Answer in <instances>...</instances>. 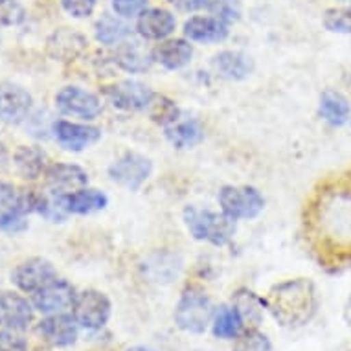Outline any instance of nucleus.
<instances>
[{
	"mask_svg": "<svg viewBox=\"0 0 351 351\" xmlns=\"http://www.w3.org/2000/svg\"><path fill=\"white\" fill-rule=\"evenodd\" d=\"M307 228L324 259L351 263V169L320 186L309 206Z\"/></svg>",
	"mask_w": 351,
	"mask_h": 351,
	"instance_id": "1",
	"label": "nucleus"
},
{
	"mask_svg": "<svg viewBox=\"0 0 351 351\" xmlns=\"http://www.w3.org/2000/svg\"><path fill=\"white\" fill-rule=\"evenodd\" d=\"M265 305L283 328H300L317 313V289L307 278H294L276 283L267 294Z\"/></svg>",
	"mask_w": 351,
	"mask_h": 351,
	"instance_id": "2",
	"label": "nucleus"
},
{
	"mask_svg": "<svg viewBox=\"0 0 351 351\" xmlns=\"http://www.w3.org/2000/svg\"><path fill=\"white\" fill-rule=\"evenodd\" d=\"M184 225L197 241L212 243L215 247H225L236 236V221L226 213L213 212L208 208L186 206Z\"/></svg>",
	"mask_w": 351,
	"mask_h": 351,
	"instance_id": "3",
	"label": "nucleus"
},
{
	"mask_svg": "<svg viewBox=\"0 0 351 351\" xmlns=\"http://www.w3.org/2000/svg\"><path fill=\"white\" fill-rule=\"evenodd\" d=\"M213 315V304L210 296H208L201 287H186L180 294L177 307H175V324L179 326L182 331L191 335H201L212 326Z\"/></svg>",
	"mask_w": 351,
	"mask_h": 351,
	"instance_id": "4",
	"label": "nucleus"
},
{
	"mask_svg": "<svg viewBox=\"0 0 351 351\" xmlns=\"http://www.w3.org/2000/svg\"><path fill=\"white\" fill-rule=\"evenodd\" d=\"M32 212V188L0 182V232L21 234L28 230L26 215Z\"/></svg>",
	"mask_w": 351,
	"mask_h": 351,
	"instance_id": "5",
	"label": "nucleus"
},
{
	"mask_svg": "<svg viewBox=\"0 0 351 351\" xmlns=\"http://www.w3.org/2000/svg\"><path fill=\"white\" fill-rule=\"evenodd\" d=\"M217 199L221 212L234 221L256 219L265 208V197L254 186H223Z\"/></svg>",
	"mask_w": 351,
	"mask_h": 351,
	"instance_id": "6",
	"label": "nucleus"
},
{
	"mask_svg": "<svg viewBox=\"0 0 351 351\" xmlns=\"http://www.w3.org/2000/svg\"><path fill=\"white\" fill-rule=\"evenodd\" d=\"M72 313H74L75 322L80 324L81 328L98 331L109 322L112 305L105 293L96 289H85L75 296Z\"/></svg>",
	"mask_w": 351,
	"mask_h": 351,
	"instance_id": "7",
	"label": "nucleus"
},
{
	"mask_svg": "<svg viewBox=\"0 0 351 351\" xmlns=\"http://www.w3.org/2000/svg\"><path fill=\"white\" fill-rule=\"evenodd\" d=\"M56 107L64 116L80 118L83 121H93L101 114L104 101L98 94L90 93V90H85L81 86L66 85L56 94Z\"/></svg>",
	"mask_w": 351,
	"mask_h": 351,
	"instance_id": "8",
	"label": "nucleus"
},
{
	"mask_svg": "<svg viewBox=\"0 0 351 351\" xmlns=\"http://www.w3.org/2000/svg\"><path fill=\"white\" fill-rule=\"evenodd\" d=\"M151 173H153V162L147 156L133 151L123 153L109 167L110 180L131 191L142 188V184L151 177Z\"/></svg>",
	"mask_w": 351,
	"mask_h": 351,
	"instance_id": "9",
	"label": "nucleus"
},
{
	"mask_svg": "<svg viewBox=\"0 0 351 351\" xmlns=\"http://www.w3.org/2000/svg\"><path fill=\"white\" fill-rule=\"evenodd\" d=\"M104 94L114 109L138 112V110H145L151 96H153V90L140 81L121 80L118 83L105 86Z\"/></svg>",
	"mask_w": 351,
	"mask_h": 351,
	"instance_id": "10",
	"label": "nucleus"
},
{
	"mask_svg": "<svg viewBox=\"0 0 351 351\" xmlns=\"http://www.w3.org/2000/svg\"><path fill=\"white\" fill-rule=\"evenodd\" d=\"M58 278L56 267L45 258H29L19 263L12 272L13 285L23 293L35 294Z\"/></svg>",
	"mask_w": 351,
	"mask_h": 351,
	"instance_id": "11",
	"label": "nucleus"
},
{
	"mask_svg": "<svg viewBox=\"0 0 351 351\" xmlns=\"http://www.w3.org/2000/svg\"><path fill=\"white\" fill-rule=\"evenodd\" d=\"M34 98L17 83L0 85V121L8 125H21L32 114Z\"/></svg>",
	"mask_w": 351,
	"mask_h": 351,
	"instance_id": "12",
	"label": "nucleus"
},
{
	"mask_svg": "<svg viewBox=\"0 0 351 351\" xmlns=\"http://www.w3.org/2000/svg\"><path fill=\"white\" fill-rule=\"evenodd\" d=\"M75 289L66 280H52L34 294V307L43 315H61L74 307Z\"/></svg>",
	"mask_w": 351,
	"mask_h": 351,
	"instance_id": "13",
	"label": "nucleus"
},
{
	"mask_svg": "<svg viewBox=\"0 0 351 351\" xmlns=\"http://www.w3.org/2000/svg\"><path fill=\"white\" fill-rule=\"evenodd\" d=\"M52 133L58 144L66 151L80 153L98 144L101 138V129L86 123H75L69 120H58L52 123Z\"/></svg>",
	"mask_w": 351,
	"mask_h": 351,
	"instance_id": "14",
	"label": "nucleus"
},
{
	"mask_svg": "<svg viewBox=\"0 0 351 351\" xmlns=\"http://www.w3.org/2000/svg\"><path fill=\"white\" fill-rule=\"evenodd\" d=\"M88 40L83 34L70 28H58L48 35L47 39V56L58 63H72L80 59L86 50Z\"/></svg>",
	"mask_w": 351,
	"mask_h": 351,
	"instance_id": "15",
	"label": "nucleus"
},
{
	"mask_svg": "<svg viewBox=\"0 0 351 351\" xmlns=\"http://www.w3.org/2000/svg\"><path fill=\"white\" fill-rule=\"evenodd\" d=\"M45 182L48 190L56 191L59 195H70L75 191L83 190L88 184V173L75 164H50L45 173Z\"/></svg>",
	"mask_w": 351,
	"mask_h": 351,
	"instance_id": "16",
	"label": "nucleus"
},
{
	"mask_svg": "<svg viewBox=\"0 0 351 351\" xmlns=\"http://www.w3.org/2000/svg\"><path fill=\"white\" fill-rule=\"evenodd\" d=\"M112 61L118 69L125 70L129 74H144L155 63L153 48L138 39H125L120 45H116Z\"/></svg>",
	"mask_w": 351,
	"mask_h": 351,
	"instance_id": "17",
	"label": "nucleus"
},
{
	"mask_svg": "<svg viewBox=\"0 0 351 351\" xmlns=\"http://www.w3.org/2000/svg\"><path fill=\"white\" fill-rule=\"evenodd\" d=\"M80 324L75 322L74 317L69 315H48L45 320H40L37 324V333L40 335V339L48 342L53 348H69V346L75 344L80 329Z\"/></svg>",
	"mask_w": 351,
	"mask_h": 351,
	"instance_id": "18",
	"label": "nucleus"
},
{
	"mask_svg": "<svg viewBox=\"0 0 351 351\" xmlns=\"http://www.w3.org/2000/svg\"><path fill=\"white\" fill-rule=\"evenodd\" d=\"M34 320V309L28 300L13 291L0 293V326L12 331H24Z\"/></svg>",
	"mask_w": 351,
	"mask_h": 351,
	"instance_id": "19",
	"label": "nucleus"
},
{
	"mask_svg": "<svg viewBox=\"0 0 351 351\" xmlns=\"http://www.w3.org/2000/svg\"><path fill=\"white\" fill-rule=\"evenodd\" d=\"M177 28V19L164 8H147L138 15L136 29L145 40H164Z\"/></svg>",
	"mask_w": 351,
	"mask_h": 351,
	"instance_id": "20",
	"label": "nucleus"
},
{
	"mask_svg": "<svg viewBox=\"0 0 351 351\" xmlns=\"http://www.w3.org/2000/svg\"><path fill=\"white\" fill-rule=\"evenodd\" d=\"M228 34H230L228 24L219 21L213 15L191 17L184 23V37L191 43H201V45L223 43L228 37Z\"/></svg>",
	"mask_w": 351,
	"mask_h": 351,
	"instance_id": "21",
	"label": "nucleus"
},
{
	"mask_svg": "<svg viewBox=\"0 0 351 351\" xmlns=\"http://www.w3.org/2000/svg\"><path fill=\"white\" fill-rule=\"evenodd\" d=\"M193 47L186 39H164L153 48V61L167 70H180L190 64Z\"/></svg>",
	"mask_w": 351,
	"mask_h": 351,
	"instance_id": "22",
	"label": "nucleus"
},
{
	"mask_svg": "<svg viewBox=\"0 0 351 351\" xmlns=\"http://www.w3.org/2000/svg\"><path fill=\"white\" fill-rule=\"evenodd\" d=\"M13 166L24 180H37L45 177L50 167V158L39 145H21L13 155Z\"/></svg>",
	"mask_w": 351,
	"mask_h": 351,
	"instance_id": "23",
	"label": "nucleus"
},
{
	"mask_svg": "<svg viewBox=\"0 0 351 351\" xmlns=\"http://www.w3.org/2000/svg\"><path fill=\"white\" fill-rule=\"evenodd\" d=\"M167 142L177 149H191L197 144H201L204 138L201 121L193 116L180 114L179 120H175L171 125L164 127Z\"/></svg>",
	"mask_w": 351,
	"mask_h": 351,
	"instance_id": "24",
	"label": "nucleus"
},
{
	"mask_svg": "<svg viewBox=\"0 0 351 351\" xmlns=\"http://www.w3.org/2000/svg\"><path fill=\"white\" fill-rule=\"evenodd\" d=\"M213 69L217 70V74L225 80L241 81L247 80L248 75L252 74L254 61L248 58L247 53L225 50V52H219L213 58Z\"/></svg>",
	"mask_w": 351,
	"mask_h": 351,
	"instance_id": "25",
	"label": "nucleus"
},
{
	"mask_svg": "<svg viewBox=\"0 0 351 351\" xmlns=\"http://www.w3.org/2000/svg\"><path fill=\"white\" fill-rule=\"evenodd\" d=\"M232 305L236 307L239 317L243 318V324H247L248 328H258L267 309L265 300L259 298L258 294L248 291V289L236 291L232 296Z\"/></svg>",
	"mask_w": 351,
	"mask_h": 351,
	"instance_id": "26",
	"label": "nucleus"
},
{
	"mask_svg": "<svg viewBox=\"0 0 351 351\" xmlns=\"http://www.w3.org/2000/svg\"><path fill=\"white\" fill-rule=\"evenodd\" d=\"M94 37L105 47H116L131 37V26L123 23L120 17L104 13L94 24Z\"/></svg>",
	"mask_w": 351,
	"mask_h": 351,
	"instance_id": "27",
	"label": "nucleus"
},
{
	"mask_svg": "<svg viewBox=\"0 0 351 351\" xmlns=\"http://www.w3.org/2000/svg\"><path fill=\"white\" fill-rule=\"evenodd\" d=\"M318 114L324 121H328L329 125L340 127L344 125L351 114L350 101L337 90H326L320 96V107Z\"/></svg>",
	"mask_w": 351,
	"mask_h": 351,
	"instance_id": "28",
	"label": "nucleus"
},
{
	"mask_svg": "<svg viewBox=\"0 0 351 351\" xmlns=\"http://www.w3.org/2000/svg\"><path fill=\"white\" fill-rule=\"evenodd\" d=\"M107 204H109V197L96 188H83V190L66 195V208L70 213H75V215H88V213L99 212V210H105Z\"/></svg>",
	"mask_w": 351,
	"mask_h": 351,
	"instance_id": "29",
	"label": "nucleus"
},
{
	"mask_svg": "<svg viewBox=\"0 0 351 351\" xmlns=\"http://www.w3.org/2000/svg\"><path fill=\"white\" fill-rule=\"evenodd\" d=\"M243 318L234 305H221L213 315L212 320V333L213 337L223 340L237 339L243 331Z\"/></svg>",
	"mask_w": 351,
	"mask_h": 351,
	"instance_id": "30",
	"label": "nucleus"
},
{
	"mask_svg": "<svg viewBox=\"0 0 351 351\" xmlns=\"http://www.w3.org/2000/svg\"><path fill=\"white\" fill-rule=\"evenodd\" d=\"M145 112H147V116H149V120L153 123L160 127L171 125L173 121L179 120V116L182 114L179 105L175 104L171 98H167L166 94L158 93H153L149 104L145 107Z\"/></svg>",
	"mask_w": 351,
	"mask_h": 351,
	"instance_id": "31",
	"label": "nucleus"
},
{
	"mask_svg": "<svg viewBox=\"0 0 351 351\" xmlns=\"http://www.w3.org/2000/svg\"><path fill=\"white\" fill-rule=\"evenodd\" d=\"M234 351H274V348L265 333L258 331V328H248L236 339Z\"/></svg>",
	"mask_w": 351,
	"mask_h": 351,
	"instance_id": "32",
	"label": "nucleus"
},
{
	"mask_svg": "<svg viewBox=\"0 0 351 351\" xmlns=\"http://www.w3.org/2000/svg\"><path fill=\"white\" fill-rule=\"evenodd\" d=\"M324 26L333 34H351V10L329 8L324 13Z\"/></svg>",
	"mask_w": 351,
	"mask_h": 351,
	"instance_id": "33",
	"label": "nucleus"
},
{
	"mask_svg": "<svg viewBox=\"0 0 351 351\" xmlns=\"http://www.w3.org/2000/svg\"><path fill=\"white\" fill-rule=\"evenodd\" d=\"M26 21V10L19 0H0V26H21Z\"/></svg>",
	"mask_w": 351,
	"mask_h": 351,
	"instance_id": "34",
	"label": "nucleus"
},
{
	"mask_svg": "<svg viewBox=\"0 0 351 351\" xmlns=\"http://www.w3.org/2000/svg\"><path fill=\"white\" fill-rule=\"evenodd\" d=\"M206 10L212 13L213 17H217L219 21H223L226 24L237 21L239 13H241L236 0H208Z\"/></svg>",
	"mask_w": 351,
	"mask_h": 351,
	"instance_id": "35",
	"label": "nucleus"
},
{
	"mask_svg": "<svg viewBox=\"0 0 351 351\" xmlns=\"http://www.w3.org/2000/svg\"><path fill=\"white\" fill-rule=\"evenodd\" d=\"M59 2L70 17L86 19L94 13L98 0H59Z\"/></svg>",
	"mask_w": 351,
	"mask_h": 351,
	"instance_id": "36",
	"label": "nucleus"
},
{
	"mask_svg": "<svg viewBox=\"0 0 351 351\" xmlns=\"http://www.w3.org/2000/svg\"><path fill=\"white\" fill-rule=\"evenodd\" d=\"M112 10L120 17H136L147 10V0H112Z\"/></svg>",
	"mask_w": 351,
	"mask_h": 351,
	"instance_id": "37",
	"label": "nucleus"
},
{
	"mask_svg": "<svg viewBox=\"0 0 351 351\" xmlns=\"http://www.w3.org/2000/svg\"><path fill=\"white\" fill-rule=\"evenodd\" d=\"M0 351H28L26 340L12 329L0 331Z\"/></svg>",
	"mask_w": 351,
	"mask_h": 351,
	"instance_id": "38",
	"label": "nucleus"
},
{
	"mask_svg": "<svg viewBox=\"0 0 351 351\" xmlns=\"http://www.w3.org/2000/svg\"><path fill=\"white\" fill-rule=\"evenodd\" d=\"M175 10L179 12L190 13L197 12V10H202V8L208 6V0H167Z\"/></svg>",
	"mask_w": 351,
	"mask_h": 351,
	"instance_id": "39",
	"label": "nucleus"
},
{
	"mask_svg": "<svg viewBox=\"0 0 351 351\" xmlns=\"http://www.w3.org/2000/svg\"><path fill=\"white\" fill-rule=\"evenodd\" d=\"M346 317H348V320H350L351 324V296H350V302H348V307H346Z\"/></svg>",
	"mask_w": 351,
	"mask_h": 351,
	"instance_id": "40",
	"label": "nucleus"
},
{
	"mask_svg": "<svg viewBox=\"0 0 351 351\" xmlns=\"http://www.w3.org/2000/svg\"><path fill=\"white\" fill-rule=\"evenodd\" d=\"M127 351H153V350H149V348H144V346H136V348H131V350H127Z\"/></svg>",
	"mask_w": 351,
	"mask_h": 351,
	"instance_id": "41",
	"label": "nucleus"
}]
</instances>
